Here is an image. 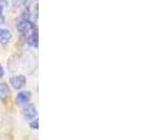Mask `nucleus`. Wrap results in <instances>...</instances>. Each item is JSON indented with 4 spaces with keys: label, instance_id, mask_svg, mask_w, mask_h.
<instances>
[{
    "label": "nucleus",
    "instance_id": "obj_1",
    "mask_svg": "<svg viewBox=\"0 0 156 140\" xmlns=\"http://www.w3.org/2000/svg\"><path fill=\"white\" fill-rule=\"evenodd\" d=\"M23 116L26 120H33L34 118L38 117V111L33 104H26V105H23Z\"/></svg>",
    "mask_w": 156,
    "mask_h": 140
},
{
    "label": "nucleus",
    "instance_id": "obj_2",
    "mask_svg": "<svg viewBox=\"0 0 156 140\" xmlns=\"http://www.w3.org/2000/svg\"><path fill=\"white\" fill-rule=\"evenodd\" d=\"M9 84L16 90H21L26 85V77L23 75H16L9 78Z\"/></svg>",
    "mask_w": 156,
    "mask_h": 140
},
{
    "label": "nucleus",
    "instance_id": "obj_3",
    "mask_svg": "<svg viewBox=\"0 0 156 140\" xmlns=\"http://www.w3.org/2000/svg\"><path fill=\"white\" fill-rule=\"evenodd\" d=\"M33 27H34V25L32 23V21H30L26 18H23L21 20H19V22L16 23V29L20 32V33H23V34L32 31Z\"/></svg>",
    "mask_w": 156,
    "mask_h": 140
},
{
    "label": "nucleus",
    "instance_id": "obj_4",
    "mask_svg": "<svg viewBox=\"0 0 156 140\" xmlns=\"http://www.w3.org/2000/svg\"><path fill=\"white\" fill-rule=\"evenodd\" d=\"M32 98V93L30 91H27V90H25V91H20V92L18 93V96H16V103L19 104V105H26V104H28L30 101H31Z\"/></svg>",
    "mask_w": 156,
    "mask_h": 140
},
{
    "label": "nucleus",
    "instance_id": "obj_5",
    "mask_svg": "<svg viewBox=\"0 0 156 140\" xmlns=\"http://www.w3.org/2000/svg\"><path fill=\"white\" fill-rule=\"evenodd\" d=\"M19 57L16 55H12L7 61V70L9 72H16L19 68Z\"/></svg>",
    "mask_w": 156,
    "mask_h": 140
},
{
    "label": "nucleus",
    "instance_id": "obj_6",
    "mask_svg": "<svg viewBox=\"0 0 156 140\" xmlns=\"http://www.w3.org/2000/svg\"><path fill=\"white\" fill-rule=\"evenodd\" d=\"M9 96H11V90H9L8 84L1 82L0 83V101H7L8 98H9Z\"/></svg>",
    "mask_w": 156,
    "mask_h": 140
},
{
    "label": "nucleus",
    "instance_id": "obj_7",
    "mask_svg": "<svg viewBox=\"0 0 156 140\" xmlns=\"http://www.w3.org/2000/svg\"><path fill=\"white\" fill-rule=\"evenodd\" d=\"M12 39V33L6 28H0V43L7 45Z\"/></svg>",
    "mask_w": 156,
    "mask_h": 140
},
{
    "label": "nucleus",
    "instance_id": "obj_8",
    "mask_svg": "<svg viewBox=\"0 0 156 140\" xmlns=\"http://www.w3.org/2000/svg\"><path fill=\"white\" fill-rule=\"evenodd\" d=\"M27 45L33 48H37L39 45V38H38V34H31L28 38H27Z\"/></svg>",
    "mask_w": 156,
    "mask_h": 140
},
{
    "label": "nucleus",
    "instance_id": "obj_9",
    "mask_svg": "<svg viewBox=\"0 0 156 140\" xmlns=\"http://www.w3.org/2000/svg\"><path fill=\"white\" fill-rule=\"evenodd\" d=\"M30 127L33 128V130H38V128H39V119H38V118H34L33 120H31Z\"/></svg>",
    "mask_w": 156,
    "mask_h": 140
},
{
    "label": "nucleus",
    "instance_id": "obj_10",
    "mask_svg": "<svg viewBox=\"0 0 156 140\" xmlns=\"http://www.w3.org/2000/svg\"><path fill=\"white\" fill-rule=\"evenodd\" d=\"M8 2L6 0H0V15H2V13H4V11H5V8L7 7Z\"/></svg>",
    "mask_w": 156,
    "mask_h": 140
},
{
    "label": "nucleus",
    "instance_id": "obj_11",
    "mask_svg": "<svg viewBox=\"0 0 156 140\" xmlns=\"http://www.w3.org/2000/svg\"><path fill=\"white\" fill-rule=\"evenodd\" d=\"M5 22V19H4V15H0V26H2Z\"/></svg>",
    "mask_w": 156,
    "mask_h": 140
},
{
    "label": "nucleus",
    "instance_id": "obj_12",
    "mask_svg": "<svg viewBox=\"0 0 156 140\" xmlns=\"http://www.w3.org/2000/svg\"><path fill=\"white\" fill-rule=\"evenodd\" d=\"M2 75H4V68H2L1 64H0V77H2Z\"/></svg>",
    "mask_w": 156,
    "mask_h": 140
},
{
    "label": "nucleus",
    "instance_id": "obj_13",
    "mask_svg": "<svg viewBox=\"0 0 156 140\" xmlns=\"http://www.w3.org/2000/svg\"><path fill=\"white\" fill-rule=\"evenodd\" d=\"M0 116H1V115H0Z\"/></svg>",
    "mask_w": 156,
    "mask_h": 140
}]
</instances>
